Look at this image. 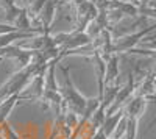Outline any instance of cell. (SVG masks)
<instances>
[{
  "mask_svg": "<svg viewBox=\"0 0 156 139\" xmlns=\"http://www.w3.org/2000/svg\"><path fill=\"white\" fill-rule=\"evenodd\" d=\"M156 30V25H150V27L144 28L142 31L136 33V34H131V36H126L125 39H122L119 42V45H117V50H129V48H133L139 41H140V37H144L145 34H148L150 31H154Z\"/></svg>",
  "mask_w": 156,
  "mask_h": 139,
  "instance_id": "6da1fadb",
  "label": "cell"
}]
</instances>
